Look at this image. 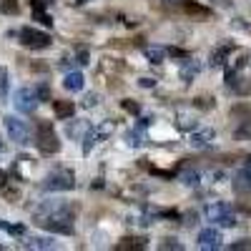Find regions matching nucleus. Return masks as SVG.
Listing matches in <instances>:
<instances>
[{
    "label": "nucleus",
    "mask_w": 251,
    "mask_h": 251,
    "mask_svg": "<svg viewBox=\"0 0 251 251\" xmlns=\"http://www.w3.org/2000/svg\"><path fill=\"white\" fill-rule=\"evenodd\" d=\"M38 226L46 228V231H53V234H66L71 236L75 228H73V214L68 211L66 206L60 203H43L38 208V216H35Z\"/></svg>",
    "instance_id": "1"
},
{
    "label": "nucleus",
    "mask_w": 251,
    "mask_h": 251,
    "mask_svg": "<svg viewBox=\"0 0 251 251\" xmlns=\"http://www.w3.org/2000/svg\"><path fill=\"white\" fill-rule=\"evenodd\" d=\"M206 219L208 221H214L224 228H234L236 226V214L231 211V206L224 203V201H214V203H208L206 206Z\"/></svg>",
    "instance_id": "2"
},
{
    "label": "nucleus",
    "mask_w": 251,
    "mask_h": 251,
    "mask_svg": "<svg viewBox=\"0 0 251 251\" xmlns=\"http://www.w3.org/2000/svg\"><path fill=\"white\" fill-rule=\"evenodd\" d=\"M43 188L46 191H71V188H75V176L71 169H55L46 176Z\"/></svg>",
    "instance_id": "3"
},
{
    "label": "nucleus",
    "mask_w": 251,
    "mask_h": 251,
    "mask_svg": "<svg viewBox=\"0 0 251 251\" xmlns=\"http://www.w3.org/2000/svg\"><path fill=\"white\" fill-rule=\"evenodd\" d=\"M18 38H20V43H23L25 48H33V50H43V48H48V46L53 43V38H50L48 33L38 30V28H30V25L20 28Z\"/></svg>",
    "instance_id": "4"
},
{
    "label": "nucleus",
    "mask_w": 251,
    "mask_h": 251,
    "mask_svg": "<svg viewBox=\"0 0 251 251\" xmlns=\"http://www.w3.org/2000/svg\"><path fill=\"white\" fill-rule=\"evenodd\" d=\"M38 151L43 156H50V153L60 151V141H58L50 123H40V128H38Z\"/></svg>",
    "instance_id": "5"
},
{
    "label": "nucleus",
    "mask_w": 251,
    "mask_h": 251,
    "mask_svg": "<svg viewBox=\"0 0 251 251\" xmlns=\"http://www.w3.org/2000/svg\"><path fill=\"white\" fill-rule=\"evenodd\" d=\"M13 106H15V111H20L23 116H28V113H35V111H38L40 98H38V93H35L33 88H18L15 96H13Z\"/></svg>",
    "instance_id": "6"
},
{
    "label": "nucleus",
    "mask_w": 251,
    "mask_h": 251,
    "mask_svg": "<svg viewBox=\"0 0 251 251\" xmlns=\"http://www.w3.org/2000/svg\"><path fill=\"white\" fill-rule=\"evenodd\" d=\"M5 131L10 136V141L20 143V146H28L30 143V128H28V123L25 121H20L15 116H8L5 118Z\"/></svg>",
    "instance_id": "7"
},
{
    "label": "nucleus",
    "mask_w": 251,
    "mask_h": 251,
    "mask_svg": "<svg viewBox=\"0 0 251 251\" xmlns=\"http://www.w3.org/2000/svg\"><path fill=\"white\" fill-rule=\"evenodd\" d=\"M224 246V239L219 234V228H203V231L199 234V249L203 251H216Z\"/></svg>",
    "instance_id": "8"
},
{
    "label": "nucleus",
    "mask_w": 251,
    "mask_h": 251,
    "mask_svg": "<svg viewBox=\"0 0 251 251\" xmlns=\"http://www.w3.org/2000/svg\"><path fill=\"white\" fill-rule=\"evenodd\" d=\"M214 138H216V133H214V128H201V131H196V133H191V143L194 149H211L214 146Z\"/></svg>",
    "instance_id": "9"
},
{
    "label": "nucleus",
    "mask_w": 251,
    "mask_h": 251,
    "mask_svg": "<svg viewBox=\"0 0 251 251\" xmlns=\"http://www.w3.org/2000/svg\"><path fill=\"white\" fill-rule=\"evenodd\" d=\"M63 88H66V91H83V88H86V78H83V73L80 71H71L66 78H63Z\"/></svg>",
    "instance_id": "10"
},
{
    "label": "nucleus",
    "mask_w": 251,
    "mask_h": 251,
    "mask_svg": "<svg viewBox=\"0 0 251 251\" xmlns=\"http://www.w3.org/2000/svg\"><path fill=\"white\" fill-rule=\"evenodd\" d=\"M143 55L149 63H153V66H158V63L166 60V48L163 46H146L143 48Z\"/></svg>",
    "instance_id": "11"
},
{
    "label": "nucleus",
    "mask_w": 251,
    "mask_h": 251,
    "mask_svg": "<svg viewBox=\"0 0 251 251\" xmlns=\"http://www.w3.org/2000/svg\"><path fill=\"white\" fill-rule=\"evenodd\" d=\"M55 246V241L50 239V236H30V239H25L23 241V249H53Z\"/></svg>",
    "instance_id": "12"
},
{
    "label": "nucleus",
    "mask_w": 251,
    "mask_h": 251,
    "mask_svg": "<svg viewBox=\"0 0 251 251\" xmlns=\"http://www.w3.org/2000/svg\"><path fill=\"white\" fill-rule=\"evenodd\" d=\"M249 188H251V174L244 169V171H239L236 178H234V191H236V194H246Z\"/></svg>",
    "instance_id": "13"
},
{
    "label": "nucleus",
    "mask_w": 251,
    "mask_h": 251,
    "mask_svg": "<svg viewBox=\"0 0 251 251\" xmlns=\"http://www.w3.org/2000/svg\"><path fill=\"white\" fill-rule=\"evenodd\" d=\"M199 71H201V63H199V60H186V66L181 68V78H183V83H191V78H196Z\"/></svg>",
    "instance_id": "14"
},
{
    "label": "nucleus",
    "mask_w": 251,
    "mask_h": 251,
    "mask_svg": "<svg viewBox=\"0 0 251 251\" xmlns=\"http://www.w3.org/2000/svg\"><path fill=\"white\" fill-rule=\"evenodd\" d=\"M75 113V106L71 100H55V116L58 118H71Z\"/></svg>",
    "instance_id": "15"
},
{
    "label": "nucleus",
    "mask_w": 251,
    "mask_h": 251,
    "mask_svg": "<svg viewBox=\"0 0 251 251\" xmlns=\"http://www.w3.org/2000/svg\"><path fill=\"white\" fill-rule=\"evenodd\" d=\"M146 246H149V241H146V239H123L121 241V246L118 249H123V251H138V249H146Z\"/></svg>",
    "instance_id": "16"
},
{
    "label": "nucleus",
    "mask_w": 251,
    "mask_h": 251,
    "mask_svg": "<svg viewBox=\"0 0 251 251\" xmlns=\"http://www.w3.org/2000/svg\"><path fill=\"white\" fill-rule=\"evenodd\" d=\"M183 10H186L188 15H196V18H208V10H206L203 5L191 3V0H183Z\"/></svg>",
    "instance_id": "17"
},
{
    "label": "nucleus",
    "mask_w": 251,
    "mask_h": 251,
    "mask_svg": "<svg viewBox=\"0 0 251 251\" xmlns=\"http://www.w3.org/2000/svg\"><path fill=\"white\" fill-rule=\"evenodd\" d=\"M228 53H231V46H224V48H219V50L211 55V66H214V68L224 66V63H226V58H228Z\"/></svg>",
    "instance_id": "18"
},
{
    "label": "nucleus",
    "mask_w": 251,
    "mask_h": 251,
    "mask_svg": "<svg viewBox=\"0 0 251 251\" xmlns=\"http://www.w3.org/2000/svg\"><path fill=\"white\" fill-rule=\"evenodd\" d=\"M181 183H186V186H199V181H201V176H199V171H194V169H186V171H181Z\"/></svg>",
    "instance_id": "19"
},
{
    "label": "nucleus",
    "mask_w": 251,
    "mask_h": 251,
    "mask_svg": "<svg viewBox=\"0 0 251 251\" xmlns=\"http://www.w3.org/2000/svg\"><path fill=\"white\" fill-rule=\"evenodd\" d=\"M8 86H10V83H8V68L0 66V98L8 96Z\"/></svg>",
    "instance_id": "20"
},
{
    "label": "nucleus",
    "mask_w": 251,
    "mask_h": 251,
    "mask_svg": "<svg viewBox=\"0 0 251 251\" xmlns=\"http://www.w3.org/2000/svg\"><path fill=\"white\" fill-rule=\"evenodd\" d=\"M33 15H35L38 23H43V25H53V18H50L48 13H43V10H33Z\"/></svg>",
    "instance_id": "21"
},
{
    "label": "nucleus",
    "mask_w": 251,
    "mask_h": 251,
    "mask_svg": "<svg viewBox=\"0 0 251 251\" xmlns=\"http://www.w3.org/2000/svg\"><path fill=\"white\" fill-rule=\"evenodd\" d=\"M53 5V0H30V8L33 10H46Z\"/></svg>",
    "instance_id": "22"
},
{
    "label": "nucleus",
    "mask_w": 251,
    "mask_h": 251,
    "mask_svg": "<svg viewBox=\"0 0 251 251\" xmlns=\"http://www.w3.org/2000/svg\"><path fill=\"white\" fill-rule=\"evenodd\" d=\"M161 249H174V251H181V249H183V244H178L176 239H163Z\"/></svg>",
    "instance_id": "23"
},
{
    "label": "nucleus",
    "mask_w": 251,
    "mask_h": 251,
    "mask_svg": "<svg viewBox=\"0 0 251 251\" xmlns=\"http://www.w3.org/2000/svg\"><path fill=\"white\" fill-rule=\"evenodd\" d=\"M98 103V93H86V100H83V106L86 108H93Z\"/></svg>",
    "instance_id": "24"
},
{
    "label": "nucleus",
    "mask_w": 251,
    "mask_h": 251,
    "mask_svg": "<svg viewBox=\"0 0 251 251\" xmlns=\"http://www.w3.org/2000/svg\"><path fill=\"white\" fill-rule=\"evenodd\" d=\"M121 106H123L126 111H128V113H138V111H141V108L136 106V103H133V100H123V103H121Z\"/></svg>",
    "instance_id": "25"
},
{
    "label": "nucleus",
    "mask_w": 251,
    "mask_h": 251,
    "mask_svg": "<svg viewBox=\"0 0 251 251\" xmlns=\"http://www.w3.org/2000/svg\"><path fill=\"white\" fill-rule=\"evenodd\" d=\"M138 86H141V88H153L156 80H153V78H138Z\"/></svg>",
    "instance_id": "26"
},
{
    "label": "nucleus",
    "mask_w": 251,
    "mask_h": 251,
    "mask_svg": "<svg viewBox=\"0 0 251 251\" xmlns=\"http://www.w3.org/2000/svg\"><path fill=\"white\" fill-rule=\"evenodd\" d=\"M0 8H3L5 13H15V10H18V5H15V0H5V3L0 5Z\"/></svg>",
    "instance_id": "27"
},
{
    "label": "nucleus",
    "mask_w": 251,
    "mask_h": 251,
    "mask_svg": "<svg viewBox=\"0 0 251 251\" xmlns=\"http://www.w3.org/2000/svg\"><path fill=\"white\" fill-rule=\"evenodd\" d=\"M141 133H128V146H141Z\"/></svg>",
    "instance_id": "28"
},
{
    "label": "nucleus",
    "mask_w": 251,
    "mask_h": 251,
    "mask_svg": "<svg viewBox=\"0 0 251 251\" xmlns=\"http://www.w3.org/2000/svg\"><path fill=\"white\" fill-rule=\"evenodd\" d=\"M208 3H214L219 8H231V0H208Z\"/></svg>",
    "instance_id": "29"
},
{
    "label": "nucleus",
    "mask_w": 251,
    "mask_h": 251,
    "mask_svg": "<svg viewBox=\"0 0 251 251\" xmlns=\"http://www.w3.org/2000/svg\"><path fill=\"white\" fill-rule=\"evenodd\" d=\"M5 153H8V146H5V143H3V138H0V158H3V156H5Z\"/></svg>",
    "instance_id": "30"
},
{
    "label": "nucleus",
    "mask_w": 251,
    "mask_h": 251,
    "mask_svg": "<svg viewBox=\"0 0 251 251\" xmlns=\"http://www.w3.org/2000/svg\"><path fill=\"white\" fill-rule=\"evenodd\" d=\"M246 171H249V174H251V158H249V161H246Z\"/></svg>",
    "instance_id": "31"
},
{
    "label": "nucleus",
    "mask_w": 251,
    "mask_h": 251,
    "mask_svg": "<svg viewBox=\"0 0 251 251\" xmlns=\"http://www.w3.org/2000/svg\"><path fill=\"white\" fill-rule=\"evenodd\" d=\"M75 3H78V5H80V3H88V0H75Z\"/></svg>",
    "instance_id": "32"
}]
</instances>
